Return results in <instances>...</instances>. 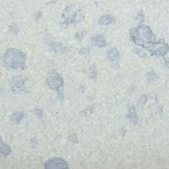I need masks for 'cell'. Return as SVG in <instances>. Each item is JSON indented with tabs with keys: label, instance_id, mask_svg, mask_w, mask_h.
<instances>
[{
	"label": "cell",
	"instance_id": "8fae6325",
	"mask_svg": "<svg viewBox=\"0 0 169 169\" xmlns=\"http://www.w3.org/2000/svg\"><path fill=\"white\" fill-rule=\"evenodd\" d=\"M10 148L7 145H2V146H1V152L4 154V155H8L9 152H10Z\"/></svg>",
	"mask_w": 169,
	"mask_h": 169
},
{
	"label": "cell",
	"instance_id": "52a82bcc",
	"mask_svg": "<svg viewBox=\"0 0 169 169\" xmlns=\"http://www.w3.org/2000/svg\"><path fill=\"white\" fill-rule=\"evenodd\" d=\"M128 118L130 119V121L133 123H137L138 121V118L136 115V111H135V107H130L128 109Z\"/></svg>",
	"mask_w": 169,
	"mask_h": 169
},
{
	"label": "cell",
	"instance_id": "5b68a950",
	"mask_svg": "<svg viewBox=\"0 0 169 169\" xmlns=\"http://www.w3.org/2000/svg\"><path fill=\"white\" fill-rule=\"evenodd\" d=\"M47 168H66L67 164L62 159H53L46 163Z\"/></svg>",
	"mask_w": 169,
	"mask_h": 169
},
{
	"label": "cell",
	"instance_id": "7c38bea8",
	"mask_svg": "<svg viewBox=\"0 0 169 169\" xmlns=\"http://www.w3.org/2000/svg\"><path fill=\"white\" fill-rule=\"evenodd\" d=\"M23 116H24V114L22 113H15L14 114L13 116V119L14 120L15 122H19L23 118Z\"/></svg>",
	"mask_w": 169,
	"mask_h": 169
},
{
	"label": "cell",
	"instance_id": "6da1fadb",
	"mask_svg": "<svg viewBox=\"0 0 169 169\" xmlns=\"http://www.w3.org/2000/svg\"><path fill=\"white\" fill-rule=\"evenodd\" d=\"M4 61L10 68L23 67L25 63V56L18 50L10 49L7 51L4 57Z\"/></svg>",
	"mask_w": 169,
	"mask_h": 169
},
{
	"label": "cell",
	"instance_id": "7a4b0ae2",
	"mask_svg": "<svg viewBox=\"0 0 169 169\" xmlns=\"http://www.w3.org/2000/svg\"><path fill=\"white\" fill-rule=\"evenodd\" d=\"M132 31V30H131ZM131 36L133 41L139 45H143L153 39L154 35L147 26H140L131 31Z\"/></svg>",
	"mask_w": 169,
	"mask_h": 169
},
{
	"label": "cell",
	"instance_id": "8992f818",
	"mask_svg": "<svg viewBox=\"0 0 169 169\" xmlns=\"http://www.w3.org/2000/svg\"><path fill=\"white\" fill-rule=\"evenodd\" d=\"M92 42L95 46H97V47H105L106 46V40L104 38L103 36L99 35V36H96L94 38L92 39Z\"/></svg>",
	"mask_w": 169,
	"mask_h": 169
},
{
	"label": "cell",
	"instance_id": "ba28073f",
	"mask_svg": "<svg viewBox=\"0 0 169 169\" xmlns=\"http://www.w3.org/2000/svg\"><path fill=\"white\" fill-rule=\"evenodd\" d=\"M118 56H119L118 52L116 49H110V50L108 51V58H109L111 61H113V62H114V61L117 60V59L118 58Z\"/></svg>",
	"mask_w": 169,
	"mask_h": 169
},
{
	"label": "cell",
	"instance_id": "277c9868",
	"mask_svg": "<svg viewBox=\"0 0 169 169\" xmlns=\"http://www.w3.org/2000/svg\"><path fill=\"white\" fill-rule=\"evenodd\" d=\"M47 84L52 89L58 90L63 86V81L58 74L55 72H53L49 74L47 78Z\"/></svg>",
	"mask_w": 169,
	"mask_h": 169
},
{
	"label": "cell",
	"instance_id": "3957f363",
	"mask_svg": "<svg viewBox=\"0 0 169 169\" xmlns=\"http://www.w3.org/2000/svg\"><path fill=\"white\" fill-rule=\"evenodd\" d=\"M145 48L155 56H165L169 51V47L165 43H150Z\"/></svg>",
	"mask_w": 169,
	"mask_h": 169
},
{
	"label": "cell",
	"instance_id": "30bf717a",
	"mask_svg": "<svg viewBox=\"0 0 169 169\" xmlns=\"http://www.w3.org/2000/svg\"><path fill=\"white\" fill-rule=\"evenodd\" d=\"M12 86L14 87H16L17 89H20L24 86V81L20 78H14L13 81H12Z\"/></svg>",
	"mask_w": 169,
	"mask_h": 169
},
{
	"label": "cell",
	"instance_id": "9c48e42d",
	"mask_svg": "<svg viewBox=\"0 0 169 169\" xmlns=\"http://www.w3.org/2000/svg\"><path fill=\"white\" fill-rule=\"evenodd\" d=\"M113 22V18L111 15H104L99 20V23L101 25H109Z\"/></svg>",
	"mask_w": 169,
	"mask_h": 169
},
{
	"label": "cell",
	"instance_id": "4fadbf2b",
	"mask_svg": "<svg viewBox=\"0 0 169 169\" xmlns=\"http://www.w3.org/2000/svg\"><path fill=\"white\" fill-rule=\"evenodd\" d=\"M165 66H166V67H168L169 68V60L166 62V63H165Z\"/></svg>",
	"mask_w": 169,
	"mask_h": 169
}]
</instances>
